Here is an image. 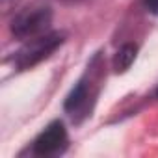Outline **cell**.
Masks as SVG:
<instances>
[{
    "label": "cell",
    "instance_id": "8992f818",
    "mask_svg": "<svg viewBox=\"0 0 158 158\" xmlns=\"http://www.w3.org/2000/svg\"><path fill=\"white\" fill-rule=\"evenodd\" d=\"M143 2H145V8L152 15H158V0H143Z\"/></svg>",
    "mask_w": 158,
    "mask_h": 158
},
{
    "label": "cell",
    "instance_id": "277c9868",
    "mask_svg": "<svg viewBox=\"0 0 158 158\" xmlns=\"http://www.w3.org/2000/svg\"><path fill=\"white\" fill-rule=\"evenodd\" d=\"M67 130L61 121H52L35 139L34 152L39 156H56L61 154L67 147Z\"/></svg>",
    "mask_w": 158,
    "mask_h": 158
},
{
    "label": "cell",
    "instance_id": "5b68a950",
    "mask_svg": "<svg viewBox=\"0 0 158 158\" xmlns=\"http://www.w3.org/2000/svg\"><path fill=\"white\" fill-rule=\"evenodd\" d=\"M136 52H138V48H136V45H123L119 50H117V54H115V58H114V69L117 71V73H125L130 65H132V61L136 60Z\"/></svg>",
    "mask_w": 158,
    "mask_h": 158
},
{
    "label": "cell",
    "instance_id": "7a4b0ae2",
    "mask_svg": "<svg viewBox=\"0 0 158 158\" xmlns=\"http://www.w3.org/2000/svg\"><path fill=\"white\" fill-rule=\"evenodd\" d=\"M63 37L65 35L60 34V32H47V34H43L39 37L24 41V45L13 56L15 67L24 71V69H30V67L41 63L43 60H47L63 43Z\"/></svg>",
    "mask_w": 158,
    "mask_h": 158
},
{
    "label": "cell",
    "instance_id": "6da1fadb",
    "mask_svg": "<svg viewBox=\"0 0 158 158\" xmlns=\"http://www.w3.org/2000/svg\"><path fill=\"white\" fill-rule=\"evenodd\" d=\"M101 69H102V61H101V54H97L88 65L86 74L73 88V91L65 101V112L74 123H80L82 119H86L93 110V104L101 89V80H102Z\"/></svg>",
    "mask_w": 158,
    "mask_h": 158
},
{
    "label": "cell",
    "instance_id": "52a82bcc",
    "mask_svg": "<svg viewBox=\"0 0 158 158\" xmlns=\"http://www.w3.org/2000/svg\"><path fill=\"white\" fill-rule=\"evenodd\" d=\"M156 93H158V91H156Z\"/></svg>",
    "mask_w": 158,
    "mask_h": 158
},
{
    "label": "cell",
    "instance_id": "3957f363",
    "mask_svg": "<svg viewBox=\"0 0 158 158\" xmlns=\"http://www.w3.org/2000/svg\"><path fill=\"white\" fill-rule=\"evenodd\" d=\"M50 23H52V13L48 8L45 6L24 8L11 21V34L21 41H28L50 32L48 30Z\"/></svg>",
    "mask_w": 158,
    "mask_h": 158
}]
</instances>
